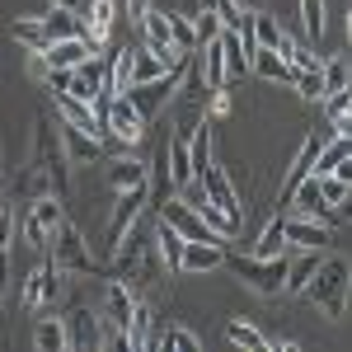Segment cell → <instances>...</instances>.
<instances>
[{
  "instance_id": "44",
  "label": "cell",
  "mask_w": 352,
  "mask_h": 352,
  "mask_svg": "<svg viewBox=\"0 0 352 352\" xmlns=\"http://www.w3.org/2000/svg\"><path fill=\"white\" fill-rule=\"evenodd\" d=\"M151 10V0H127V19H132V28L141 24V14Z\"/></svg>"
},
{
  "instance_id": "34",
  "label": "cell",
  "mask_w": 352,
  "mask_h": 352,
  "mask_svg": "<svg viewBox=\"0 0 352 352\" xmlns=\"http://www.w3.org/2000/svg\"><path fill=\"white\" fill-rule=\"evenodd\" d=\"M272 254H287V235H282V212L263 226V235L254 240V258H272Z\"/></svg>"
},
{
  "instance_id": "38",
  "label": "cell",
  "mask_w": 352,
  "mask_h": 352,
  "mask_svg": "<svg viewBox=\"0 0 352 352\" xmlns=\"http://www.w3.org/2000/svg\"><path fill=\"white\" fill-rule=\"evenodd\" d=\"M320 179V202H333V207H348V179L343 174H315Z\"/></svg>"
},
{
  "instance_id": "37",
  "label": "cell",
  "mask_w": 352,
  "mask_h": 352,
  "mask_svg": "<svg viewBox=\"0 0 352 352\" xmlns=\"http://www.w3.org/2000/svg\"><path fill=\"white\" fill-rule=\"evenodd\" d=\"M320 76H324V94H333V89H348V80H352L348 56L338 52L333 61H324V66H320Z\"/></svg>"
},
{
  "instance_id": "15",
  "label": "cell",
  "mask_w": 352,
  "mask_h": 352,
  "mask_svg": "<svg viewBox=\"0 0 352 352\" xmlns=\"http://www.w3.org/2000/svg\"><path fill=\"white\" fill-rule=\"evenodd\" d=\"M61 324H66V343H71L76 352L99 348V315H94L89 305H71V310L61 315Z\"/></svg>"
},
{
  "instance_id": "35",
  "label": "cell",
  "mask_w": 352,
  "mask_h": 352,
  "mask_svg": "<svg viewBox=\"0 0 352 352\" xmlns=\"http://www.w3.org/2000/svg\"><path fill=\"white\" fill-rule=\"evenodd\" d=\"M249 33H254V47H277V38H282V24L272 19L268 10H254V14H249Z\"/></svg>"
},
{
  "instance_id": "7",
  "label": "cell",
  "mask_w": 352,
  "mask_h": 352,
  "mask_svg": "<svg viewBox=\"0 0 352 352\" xmlns=\"http://www.w3.org/2000/svg\"><path fill=\"white\" fill-rule=\"evenodd\" d=\"M61 300V268L52 263V254L43 249V258H38V268L24 277V292H19V305L24 310H47Z\"/></svg>"
},
{
  "instance_id": "16",
  "label": "cell",
  "mask_w": 352,
  "mask_h": 352,
  "mask_svg": "<svg viewBox=\"0 0 352 352\" xmlns=\"http://www.w3.org/2000/svg\"><path fill=\"white\" fill-rule=\"evenodd\" d=\"M136 292H132V282L127 277H113V282H104V320L118 329H127V320H132V310H136Z\"/></svg>"
},
{
  "instance_id": "24",
  "label": "cell",
  "mask_w": 352,
  "mask_h": 352,
  "mask_svg": "<svg viewBox=\"0 0 352 352\" xmlns=\"http://www.w3.org/2000/svg\"><path fill=\"white\" fill-rule=\"evenodd\" d=\"M38 19H43V28H47V38H52V43H56V38H85L80 14H76V10H66V5H47Z\"/></svg>"
},
{
  "instance_id": "9",
  "label": "cell",
  "mask_w": 352,
  "mask_h": 352,
  "mask_svg": "<svg viewBox=\"0 0 352 352\" xmlns=\"http://www.w3.org/2000/svg\"><path fill=\"white\" fill-rule=\"evenodd\" d=\"M320 146H324V132H305V141H300V151L292 155V164H287V179H282V188H277V207L287 212V202H292V192H296V184L315 169V155H320Z\"/></svg>"
},
{
  "instance_id": "4",
  "label": "cell",
  "mask_w": 352,
  "mask_h": 352,
  "mask_svg": "<svg viewBox=\"0 0 352 352\" xmlns=\"http://www.w3.org/2000/svg\"><path fill=\"white\" fill-rule=\"evenodd\" d=\"M226 268L240 277L254 296H282V277H287V254L272 258H254V254H226Z\"/></svg>"
},
{
  "instance_id": "43",
  "label": "cell",
  "mask_w": 352,
  "mask_h": 352,
  "mask_svg": "<svg viewBox=\"0 0 352 352\" xmlns=\"http://www.w3.org/2000/svg\"><path fill=\"white\" fill-rule=\"evenodd\" d=\"M226 113H230V89H212V99H207V113H202V118L217 122V118H226Z\"/></svg>"
},
{
  "instance_id": "6",
  "label": "cell",
  "mask_w": 352,
  "mask_h": 352,
  "mask_svg": "<svg viewBox=\"0 0 352 352\" xmlns=\"http://www.w3.org/2000/svg\"><path fill=\"white\" fill-rule=\"evenodd\" d=\"M179 76H184V71H164V76H155V80H136L132 89H127L132 109L141 113L146 122H155V118L174 104V94H179Z\"/></svg>"
},
{
  "instance_id": "32",
  "label": "cell",
  "mask_w": 352,
  "mask_h": 352,
  "mask_svg": "<svg viewBox=\"0 0 352 352\" xmlns=\"http://www.w3.org/2000/svg\"><path fill=\"white\" fill-rule=\"evenodd\" d=\"M164 19H169V38H174V47H179V52H197L192 14H184V10H164Z\"/></svg>"
},
{
  "instance_id": "18",
  "label": "cell",
  "mask_w": 352,
  "mask_h": 352,
  "mask_svg": "<svg viewBox=\"0 0 352 352\" xmlns=\"http://www.w3.org/2000/svg\"><path fill=\"white\" fill-rule=\"evenodd\" d=\"M249 76H258V80H272V85H296V66H287L282 56L272 52V47H254L249 52Z\"/></svg>"
},
{
  "instance_id": "5",
  "label": "cell",
  "mask_w": 352,
  "mask_h": 352,
  "mask_svg": "<svg viewBox=\"0 0 352 352\" xmlns=\"http://www.w3.org/2000/svg\"><path fill=\"white\" fill-rule=\"evenodd\" d=\"M104 132L118 136L122 146H141L146 132H151V122L132 109V99H127V94H104Z\"/></svg>"
},
{
  "instance_id": "28",
  "label": "cell",
  "mask_w": 352,
  "mask_h": 352,
  "mask_svg": "<svg viewBox=\"0 0 352 352\" xmlns=\"http://www.w3.org/2000/svg\"><path fill=\"white\" fill-rule=\"evenodd\" d=\"M10 38H14L19 47H28V52H33V56L43 52L47 43H52V38H47V28H43V19H38V14H28V19H14V24H10Z\"/></svg>"
},
{
  "instance_id": "13",
  "label": "cell",
  "mask_w": 352,
  "mask_h": 352,
  "mask_svg": "<svg viewBox=\"0 0 352 352\" xmlns=\"http://www.w3.org/2000/svg\"><path fill=\"white\" fill-rule=\"evenodd\" d=\"M221 263H226V244L188 240L184 244V258H179V277H202V272H217Z\"/></svg>"
},
{
  "instance_id": "33",
  "label": "cell",
  "mask_w": 352,
  "mask_h": 352,
  "mask_svg": "<svg viewBox=\"0 0 352 352\" xmlns=\"http://www.w3.org/2000/svg\"><path fill=\"white\" fill-rule=\"evenodd\" d=\"M164 71H174V66H164V56L155 52V47H136V56H132V85L136 80H155V76H164Z\"/></svg>"
},
{
  "instance_id": "8",
  "label": "cell",
  "mask_w": 352,
  "mask_h": 352,
  "mask_svg": "<svg viewBox=\"0 0 352 352\" xmlns=\"http://www.w3.org/2000/svg\"><path fill=\"white\" fill-rule=\"evenodd\" d=\"M197 188H202V197H207V202H217V207L226 212V217L244 221V202H240V192H235V184H230V174H226V169H221L217 160L197 169Z\"/></svg>"
},
{
  "instance_id": "47",
  "label": "cell",
  "mask_w": 352,
  "mask_h": 352,
  "mask_svg": "<svg viewBox=\"0 0 352 352\" xmlns=\"http://www.w3.org/2000/svg\"><path fill=\"white\" fill-rule=\"evenodd\" d=\"M47 5H66V10H80V0H47Z\"/></svg>"
},
{
  "instance_id": "48",
  "label": "cell",
  "mask_w": 352,
  "mask_h": 352,
  "mask_svg": "<svg viewBox=\"0 0 352 352\" xmlns=\"http://www.w3.org/2000/svg\"><path fill=\"white\" fill-rule=\"evenodd\" d=\"M202 10H217V0H202Z\"/></svg>"
},
{
  "instance_id": "1",
  "label": "cell",
  "mask_w": 352,
  "mask_h": 352,
  "mask_svg": "<svg viewBox=\"0 0 352 352\" xmlns=\"http://www.w3.org/2000/svg\"><path fill=\"white\" fill-rule=\"evenodd\" d=\"M348 272H352L348 254H329L324 249V258L315 263V272H310V282H305L300 296L310 300L324 320H343V315H348V287H352Z\"/></svg>"
},
{
  "instance_id": "19",
  "label": "cell",
  "mask_w": 352,
  "mask_h": 352,
  "mask_svg": "<svg viewBox=\"0 0 352 352\" xmlns=\"http://www.w3.org/2000/svg\"><path fill=\"white\" fill-rule=\"evenodd\" d=\"M221 66H226V85L230 80H244L249 76V47H244L240 28H221Z\"/></svg>"
},
{
  "instance_id": "30",
  "label": "cell",
  "mask_w": 352,
  "mask_h": 352,
  "mask_svg": "<svg viewBox=\"0 0 352 352\" xmlns=\"http://www.w3.org/2000/svg\"><path fill=\"white\" fill-rule=\"evenodd\" d=\"M188 160H192V179H197V169H202V164L217 160V155H212V118H202V122L192 127V136H188Z\"/></svg>"
},
{
  "instance_id": "46",
  "label": "cell",
  "mask_w": 352,
  "mask_h": 352,
  "mask_svg": "<svg viewBox=\"0 0 352 352\" xmlns=\"http://www.w3.org/2000/svg\"><path fill=\"white\" fill-rule=\"evenodd\" d=\"M235 5H240V10H249V14H254V10H263V0H235Z\"/></svg>"
},
{
  "instance_id": "11",
  "label": "cell",
  "mask_w": 352,
  "mask_h": 352,
  "mask_svg": "<svg viewBox=\"0 0 352 352\" xmlns=\"http://www.w3.org/2000/svg\"><path fill=\"white\" fill-rule=\"evenodd\" d=\"M89 56H94L89 38H56V43H47V47L38 52V71H76Z\"/></svg>"
},
{
  "instance_id": "29",
  "label": "cell",
  "mask_w": 352,
  "mask_h": 352,
  "mask_svg": "<svg viewBox=\"0 0 352 352\" xmlns=\"http://www.w3.org/2000/svg\"><path fill=\"white\" fill-rule=\"evenodd\" d=\"M136 33L146 38V47H174V38H169V19H164V10H155V5L141 14Z\"/></svg>"
},
{
  "instance_id": "39",
  "label": "cell",
  "mask_w": 352,
  "mask_h": 352,
  "mask_svg": "<svg viewBox=\"0 0 352 352\" xmlns=\"http://www.w3.org/2000/svg\"><path fill=\"white\" fill-rule=\"evenodd\" d=\"M292 89H296L305 104H320V99H324V76H320V71H300Z\"/></svg>"
},
{
  "instance_id": "45",
  "label": "cell",
  "mask_w": 352,
  "mask_h": 352,
  "mask_svg": "<svg viewBox=\"0 0 352 352\" xmlns=\"http://www.w3.org/2000/svg\"><path fill=\"white\" fill-rule=\"evenodd\" d=\"M10 277V244H0V282Z\"/></svg>"
},
{
  "instance_id": "40",
  "label": "cell",
  "mask_w": 352,
  "mask_h": 352,
  "mask_svg": "<svg viewBox=\"0 0 352 352\" xmlns=\"http://www.w3.org/2000/svg\"><path fill=\"white\" fill-rule=\"evenodd\" d=\"M164 348H174V352H197L202 348V338L192 333V329H184V324H174V329H164V338H160Z\"/></svg>"
},
{
  "instance_id": "50",
  "label": "cell",
  "mask_w": 352,
  "mask_h": 352,
  "mask_svg": "<svg viewBox=\"0 0 352 352\" xmlns=\"http://www.w3.org/2000/svg\"><path fill=\"white\" fill-rule=\"evenodd\" d=\"M0 305H5V282H0Z\"/></svg>"
},
{
  "instance_id": "26",
  "label": "cell",
  "mask_w": 352,
  "mask_h": 352,
  "mask_svg": "<svg viewBox=\"0 0 352 352\" xmlns=\"http://www.w3.org/2000/svg\"><path fill=\"white\" fill-rule=\"evenodd\" d=\"M33 348H38V352H71L61 315H43V320L33 324Z\"/></svg>"
},
{
  "instance_id": "42",
  "label": "cell",
  "mask_w": 352,
  "mask_h": 352,
  "mask_svg": "<svg viewBox=\"0 0 352 352\" xmlns=\"http://www.w3.org/2000/svg\"><path fill=\"white\" fill-rule=\"evenodd\" d=\"M192 28H197V43H207V38H217V33H221V19H217V10H202V14L192 19Z\"/></svg>"
},
{
  "instance_id": "14",
  "label": "cell",
  "mask_w": 352,
  "mask_h": 352,
  "mask_svg": "<svg viewBox=\"0 0 352 352\" xmlns=\"http://www.w3.org/2000/svg\"><path fill=\"white\" fill-rule=\"evenodd\" d=\"M61 132V146H66V160L71 164H99L104 160V136L85 132V127H71V122H56Z\"/></svg>"
},
{
  "instance_id": "27",
  "label": "cell",
  "mask_w": 352,
  "mask_h": 352,
  "mask_svg": "<svg viewBox=\"0 0 352 352\" xmlns=\"http://www.w3.org/2000/svg\"><path fill=\"white\" fill-rule=\"evenodd\" d=\"M109 184H113V188H136V184H151V164L136 160V155H122V160L109 164Z\"/></svg>"
},
{
  "instance_id": "41",
  "label": "cell",
  "mask_w": 352,
  "mask_h": 352,
  "mask_svg": "<svg viewBox=\"0 0 352 352\" xmlns=\"http://www.w3.org/2000/svg\"><path fill=\"white\" fill-rule=\"evenodd\" d=\"M14 221H19V202L0 192V244H10V235H14Z\"/></svg>"
},
{
  "instance_id": "22",
  "label": "cell",
  "mask_w": 352,
  "mask_h": 352,
  "mask_svg": "<svg viewBox=\"0 0 352 352\" xmlns=\"http://www.w3.org/2000/svg\"><path fill=\"white\" fill-rule=\"evenodd\" d=\"M272 52L282 56L287 66H296V71H320V66H324L320 56L310 52V43H300V38H296V28H282V38H277Z\"/></svg>"
},
{
  "instance_id": "36",
  "label": "cell",
  "mask_w": 352,
  "mask_h": 352,
  "mask_svg": "<svg viewBox=\"0 0 352 352\" xmlns=\"http://www.w3.org/2000/svg\"><path fill=\"white\" fill-rule=\"evenodd\" d=\"M300 33L310 43L324 38V0H300Z\"/></svg>"
},
{
  "instance_id": "3",
  "label": "cell",
  "mask_w": 352,
  "mask_h": 352,
  "mask_svg": "<svg viewBox=\"0 0 352 352\" xmlns=\"http://www.w3.org/2000/svg\"><path fill=\"white\" fill-rule=\"evenodd\" d=\"M47 254H52V263L61 268V277H94L99 272V258L89 254V240H85V230L76 221H61L52 230Z\"/></svg>"
},
{
  "instance_id": "20",
  "label": "cell",
  "mask_w": 352,
  "mask_h": 352,
  "mask_svg": "<svg viewBox=\"0 0 352 352\" xmlns=\"http://www.w3.org/2000/svg\"><path fill=\"white\" fill-rule=\"evenodd\" d=\"M348 160H352L348 132H343V136H329L324 146H320V155H315V169H310V174H343V179H348Z\"/></svg>"
},
{
  "instance_id": "23",
  "label": "cell",
  "mask_w": 352,
  "mask_h": 352,
  "mask_svg": "<svg viewBox=\"0 0 352 352\" xmlns=\"http://www.w3.org/2000/svg\"><path fill=\"white\" fill-rule=\"evenodd\" d=\"M151 244H155V254H160V263L169 272H179V258H184V235L169 226V221H155V230H151Z\"/></svg>"
},
{
  "instance_id": "31",
  "label": "cell",
  "mask_w": 352,
  "mask_h": 352,
  "mask_svg": "<svg viewBox=\"0 0 352 352\" xmlns=\"http://www.w3.org/2000/svg\"><path fill=\"white\" fill-rule=\"evenodd\" d=\"M226 338H230L235 348H249V352L272 348V343H268V333H263L258 324H249V320H230V324H226Z\"/></svg>"
},
{
  "instance_id": "12",
  "label": "cell",
  "mask_w": 352,
  "mask_h": 352,
  "mask_svg": "<svg viewBox=\"0 0 352 352\" xmlns=\"http://www.w3.org/2000/svg\"><path fill=\"white\" fill-rule=\"evenodd\" d=\"M80 24H85V38H89L94 52L109 47L113 28H118V0H89V10L80 14Z\"/></svg>"
},
{
  "instance_id": "17",
  "label": "cell",
  "mask_w": 352,
  "mask_h": 352,
  "mask_svg": "<svg viewBox=\"0 0 352 352\" xmlns=\"http://www.w3.org/2000/svg\"><path fill=\"white\" fill-rule=\"evenodd\" d=\"M132 56H136L132 43L109 52V61L99 66V85H104V94H127V89H132Z\"/></svg>"
},
{
  "instance_id": "49",
  "label": "cell",
  "mask_w": 352,
  "mask_h": 352,
  "mask_svg": "<svg viewBox=\"0 0 352 352\" xmlns=\"http://www.w3.org/2000/svg\"><path fill=\"white\" fill-rule=\"evenodd\" d=\"M0 184H5V155H0Z\"/></svg>"
},
{
  "instance_id": "10",
  "label": "cell",
  "mask_w": 352,
  "mask_h": 352,
  "mask_svg": "<svg viewBox=\"0 0 352 352\" xmlns=\"http://www.w3.org/2000/svg\"><path fill=\"white\" fill-rule=\"evenodd\" d=\"M282 235L296 249H329L333 226H324V221H315V217H300V212H282Z\"/></svg>"
},
{
  "instance_id": "2",
  "label": "cell",
  "mask_w": 352,
  "mask_h": 352,
  "mask_svg": "<svg viewBox=\"0 0 352 352\" xmlns=\"http://www.w3.org/2000/svg\"><path fill=\"white\" fill-rule=\"evenodd\" d=\"M33 169L52 184L61 197L71 192V160H66V146H61V132H56V122L52 118H43L38 122V132H33Z\"/></svg>"
},
{
  "instance_id": "25",
  "label": "cell",
  "mask_w": 352,
  "mask_h": 352,
  "mask_svg": "<svg viewBox=\"0 0 352 352\" xmlns=\"http://www.w3.org/2000/svg\"><path fill=\"white\" fill-rule=\"evenodd\" d=\"M122 338H127V348H132V352H141V348H151V343H155V315H151V305H146V300H136L132 320H127V329H122Z\"/></svg>"
},
{
  "instance_id": "21",
  "label": "cell",
  "mask_w": 352,
  "mask_h": 352,
  "mask_svg": "<svg viewBox=\"0 0 352 352\" xmlns=\"http://www.w3.org/2000/svg\"><path fill=\"white\" fill-rule=\"evenodd\" d=\"M164 169H169V184L174 192H184L192 184V160H188V136H169V151H164Z\"/></svg>"
}]
</instances>
